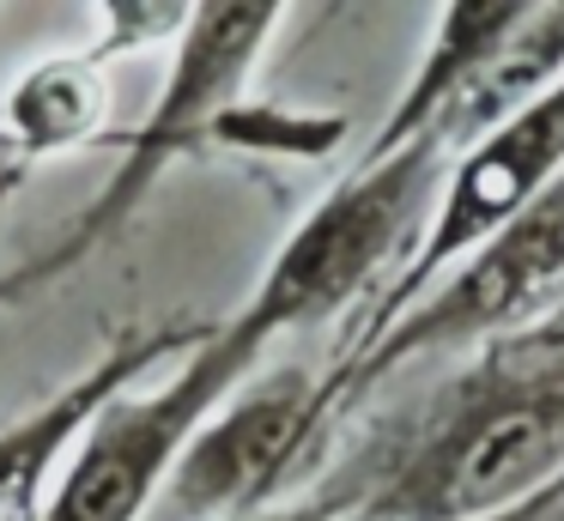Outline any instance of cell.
<instances>
[{"instance_id": "6da1fadb", "label": "cell", "mask_w": 564, "mask_h": 521, "mask_svg": "<svg viewBox=\"0 0 564 521\" xmlns=\"http://www.w3.org/2000/svg\"><path fill=\"white\" fill-rule=\"evenodd\" d=\"M564 479V322L479 346L322 491L340 521H491Z\"/></svg>"}, {"instance_id": "7a4b0ae2", "label": "cell", "mask_w": 564, "mask_h": 521, "mask_svg": "<svg viewBox=\"0 0 564 521\" xmlns=\"http://www.w3.org/2000/svg\"><path fill=\"white\" fill-rule=\"evenodd\" d=\"M449 164L455 145L443 140H413L389 158H358L352 176L334 182L297 218V230L280 242L261 285L231 322L261 351H273L285 334H304L352 310V297H365L370 285L382 291L425 237Z\"/></svg>"}, {"instance_id": "3957f363", "label": "cell", "mask_w": 564, "mask_h": 521, "mask_svg": "<svg viewBox=\"0 0 564 521\" xmlns=\"http://www.w3.org/2000/svg\"><path fill=\"white\" fill-rule=\"evenodd\" d=\"M285 12L280 7H188V24L176 31V61L164 79L159 104L147 109L134 133H128L122 170L104 182V194H91V206L67 225V237L55 249H43L31 267H19L0 303H19L31 291L55 285L62 273H74L79 261L116 242L128 230V218L147 206V194L171 176L183 158H200L207 145H225L237 128V97H243L249 73L261 67L273 31Z\"/></svg>"}, {"instance_id": "277c9868", "label": "cell", "mask_w": 564, "mask_h": 521, "mask_svg": "<svg viewBox=\"0 0 564 521\" xmlns=\"http://www.w3.org/2000/svg\"><path fill=\"white\" fill-rule=\"evenodd\" d=\"M564 285V176L540 194L528 213L449 261L382 334L322 370V400L340 419L358 394L389 382L394 370L431 358V351L491 346V339L528 334L552 315V291Z\"/></svg>"}, {"instance_id": "5b68a950", "label": "cell", "mask_w": 564, "mask_h": 521, "mask_svg": "<svg viewBox=\"0 0 564 521\" xmlns=\"http://www.w3.org/2000/svg\"><path fill=\"white\" fill-rule=\"evenodd\" d=\"M261 358L268 351L231 315L200 327V339L176 358V370L159 388H122L91 412L37 521H140L188 436L256 376Z\"/></svg>"}, {"instance_id": "8992f818", "label": "cell", "mask_w": 564, "mask_h": 521, "mask_svg": "<svg viewBox=\"0 0 564 521\" xmlns=\"http://www.w3.org/2000/svg\"><path fill=\"white\" fill-rule=\"evenodd\" d=\"M564 73V0L558 7H443L431 48L365 158H389L413 140L474 145L491 121Z\"/></svg>"}, {"instance_id": "52a82bcc", "label": "cell", "mask_w": 564, "mask_h": 521, "mask_svg": "<svg viewBox=\"0 0 564 521\" xmlns=\"http://www.w3.org/2000/svg\"><path fill=\"white\" fill-rule=\"evenodd\" d=\"M328 424L334 412L322 400V376L304 363H273L188 436L140 521H243L280 503Z\"/></svg>"}, {"instance_id": "ba28073f", "label": "cell", "mask_w": 564, "mask_h": 521, "mask_svg": "<svg viewBox=\"0 0 564 521\" xmlns=\"http://www.w3.org/2000/svg\"><path fill=\"white\" fill-rule=\"evenodd\" d=\"M558 176H564V73L552 85H540L528 104H516L503 121H491L474 145L455 152L449 176H443V194H437V213H431L419 249L406 254L401 273L370 297L358 334H346L334 358H346V351H358L370 334H382L443 267L462 261V254L474 249V242H486L491 230H503L516 213H528Z\"/></svg>"}, {"instance_id": "9c48e42d", "label": "cell", "mask_w": 564, "mask_h": 521, "mask_svg": "<svg viewBox=\"0 0 564 521\" xmlns=\"http://www.w3.org/2000/svg\"><path fill=\"white\" fill-rule=\"evenodd\" d=\"M207 322H159V327H128L122 339H110L91 370H79L62 394H50L43 406H31L25 419L0 424V521H37L50 473L67 448L79 443V431L91 424V412L104 400H116L122 388L147 382V370H159L164 358H183L200 339Z\"/></svg>"}, {"instance_id": "30bf717a", "label": "cell", "mask_w": 564, "mask_h": 521, "mask_svg": "<svg viewBox=\"0 0 564 521\" xmlns=\"http://www.w3.org/2000/svg\"><path fill=\"white\" fill-rule=\"evenodd\" d=\"M110 116V97H104V67L79 48V55H55L37 61L25 79L7 97V152L19 164H37L50 152L67 145H86L91 133Z\"/></svg>"}, {"instance_id": "8fae6325", "label": "cell", "mask_w": 564, "mask_h": 521, "mask_svg": "<svg viewBox=\"0 0 564 521\" xmlns=\"http://www.w3.org/2000/svg\"><path fill=\"white\" fill-rule=\"evenodd\" d=\"M91 19H98V43H86V55L104 67V61L128 55V48H147V43H159V36H176L188 24V7H98Z\"/></svg>"}, {"instance_id": "7c38bea8", "label": "cell", "mask_w": 564, "mask_h": 521, "mask_svg": "<svg viewBox=\"0 0 564 521\" xmlns=\"http://www.w3.org/2000/svg\"><path fill=\"white\" fill-rule=\"evenodd\" d=\"M243 521H340V515H334L328 491H310V497H280V503L256 509V515H243Z\"/></svg>"}, {"instance_id": "4fadbf2b", "label": "cell", "mask_w": 564, "mask_h": 521, "mask_svg": "<svg viewBox=\"0 0 564 521\" xmlns=\"http://www.w3.org/2000/svg\"><path fill=\"white\" fill-rule=\"evenodd\" d=\"M564 503V479L558 485H546L540 497H528V503H516V509H503V515H491V521H552V509Z\"/></svg>"}, {"instance_id": "5bb4252c", "label": "cell", "mask_w": 564, "mask_h": 521, "mask_svg": "<svg viewBox=\"0 0 564 521\" xmlns=\"http://www.w3.org/2000/svg\"><path fill=\"white\" fill-rule=\"evenodd\" d=\"M19 182H25V164H19L13 152H0V225H7V213H13V200H19Z\"/></svg>"}, {"instance_id": "9a60e30c", "label": "cell", "mask_w": 564, "mask_h": 521, "mask_svg": "<svg viewBox=\"0 0 564 521\" xmlns=\"http://www.w3.org/2000/svg\"><path fill=\"white\" fill-rule=\"evenodd\" d=\"M552 322H564V303H552Z\"/></svg>"}, {"instance_id": "2e32d148", "label": "cell", "mask_w": 564, "mask_h": 521, "mask_svg": "<svg viewBox=\"0 0 564 521\" xmlns=\"http://www.w3.org/2000/svg\"><path fill=\"white\" fill-rule=\"evenodd\" d=\"M552 521H564V503H558V509H552Z\"/></svg>"}]
</instances>
